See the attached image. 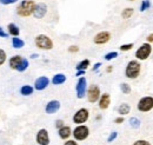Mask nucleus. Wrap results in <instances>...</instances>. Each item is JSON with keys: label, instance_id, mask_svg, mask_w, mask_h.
<instances>
[{"label": "nucleus", "instance_id": "34", "mask_svg": "<svg viewBox=\"0 0 153 145\" xmlns=\"http://www.w3.org/2000/svg\"><path fill=\"white\" fill-rule=\"evenodd\" d=\"M132 145H151L150 144V142H147V141H144V139H139V141H135Z\"/></svg>", "mask_w": 153, "mask_h": 145}, {"label": "nucleus", "instance_id": "36", "mask_svg": "<svg viewBox=\"0 0 153 145\" xmlns=\"http://www.w3.org/2000/svg\"><path fill=\"white\" fill-rule=\"evenodd\" d=\"M8 37H10V34L0 26V38H5V39H6V38H8Z\"/></svg>", "mask_w": 153, "mask_h": 145}, {"label": "nucleus", "instance_id": "25", "mask_svg": "<svg viewBox=\"0 0 153 145\" xmlns=\"http://www.w3.org/2000/svg\"><path fill=\"white\" fill-rule=\"evenodd\" d=\"M133 13H134V10L132 8V7H126V8H124L123 12H121V18L130 19L132 16H133Z\"/></svg>", "mask_w": 153, "mask_h": 145}, {"label": "nucleus", "instance_id": "7", "mask_svg": "<svg viewBox=\"0 0 153 145\" xmlns=\"http://www.w3.org/2000/svg\"><path fill=\"white\" fill-rule=\"evenodd\" d=\"M100 96H101L100 87H99L98 85H96V84L91 85V86L87 89V91H86V97H87V100H88L91 104H94V103H97V102L99 100Z\"/></svg>", "mask_w": 153, "mask_h": 145}, {"label": "nucleus", "instance_id": "37", "mask_svg": "<svg viewBox=\"0 0 153 145\" xmlns=\"http://www.w3.org/2000/svg\"><path fill=\"white\" fill-rule=\"evenodd\" d=\"M125 122V118H124V116H120V117H117L114 119V123L115 124H121V123H124Z\"/></svg>", "mask_w": 153, "mask_h": 145}, {"label": "nucleus", "instance_id": "14", "mask_svg": "<svg viewBox=\"0 0 153 145\" xmlns=\"http://www.w3.org/2000/svg\"><path fill=\"white\" fill-rule=\"evenodd\" d=\"M60 106H61V104H60L59 100H57V99L50 100V102L46 104V106H45V112H46L47 114L57 113L58 111L60 110Z\"/></svg>", "mask_w": 153, "mask_h": 145}, {"label": "nucleus", "instance_id": "38", "mask_svg": "<svg viewBox=\"0 0 153 145\" xmlns=\"http://www.w3.org/2000/svg\"><path fill=\"white\" fill-rule=\"evenodd\" d=\"M64 125H65V124H64V120H62V119H57V120H56V127H57V129H60V127H62Z\"/></svg>", "mask_w": 153, "mask_h": 145}, {"label": "nucleus", "instance_id": "26", "mask_svg": "<svg viewBox=\"0 0 153 145\" xmlns=\"http://www.w3.org/2000/svg\"><path fill=\"white\" fill-rule=\"evenodd\" d=\"M120 90L124 94H130L132 89H131V85H128L127 83H121L120 84Z\"/></svg>", "mask_w": 153, "mask_h": 145}, {"label": "nucleus", "instance_id": "19", "mask_svg": "<svg viewBox=\"0 0 153 145\" xmlns=\"http://www.w3.org/2000/svg\"><path fill=\"white\" fill-rule=\"evenodd\" d=\"M66 75L64 74V73H57L56 75H53V78H52V84L53 85H61V84H64L65 81H66Z\"/></svg>", "mask_w": 153, "mask_h": 145}, {"label": "nucleus", "instance_id": "6", "mask_svg": "<svg viewBox=\"0 0 153 145\" xmlns=\"http://www.w3.org/2000/svg\"><path fill=\"white\" fill-rule=\"evenodd\" d=\"M88 118H90V111L87 109H85V108H81L73 114L72 120L76 125H81V124L86 123L88 120Z\"/></svg>", "mask_w": 153, "mask_h": 145}, {"label": "nucleus", "instance_id": "42", "mask_svg": "<svg viewBox=\"0 0 153 145\" xmlns=\"http://www.w3.org/2000/svg\"><path fill=\"white\" fill-rule=\"evenodd\" d=\"M146 40H147L146 43H150V44H151V43H153V33L149 34V36H147V38H146Z\"/></svg>", "mask_w": 153, "mask_h": 145}, {"label": "nucleus", "instance_id": "3", "mask_svg": "<svg viewBox=\"0 0 153 145\" xmlns=\"http://www.w3.org/2000/svg\"><path fill=\"white\" fill-rule=\"evenodd\" d=\"M34 44L39 50L42 51H51L53 49V40L46 34H38L34 38Z\"/></svg>", "mask_w": 153, "mask_h": 145}, {"label": "nucleus", "instance_id": "28", "mask_svg": "<svg viewBox=\"0 0 153 145\" xmlns=\"http://www.w3.org/2000/svg\"><path fill=\"white\" fill-rule=\"evenodd\" d=\"M151 7V2H150V0H143L141 1V4H140V12H145L146 10H149Z\"/></svg>", "mask_w": 153, "mask_h": 145}, {"label": "nucleus", "instance_id": "40", "mask_svg": "<svg viewBox=\"0 0 153 145\" xmlns=\"http://www.w3.org/2000/svg\"><path fill=\"white\" fill-rule=\"evenodd\" d=\"M85 73H86V71L85 70H78L76 71V77H82V75H85Z\"/></svg>", "mask_w": 153, "mask_h": 145}, {"label": "nucleus", "instance_id": "18", "mask_svg": "<svg viewBox=\"0 0 153 145\" xmlns=\"http://www.w3.org/2000/svg\"><path fill=\"white\" fill-rule=\"evenodd\" d=\"M7 33L10 34V37H19L20 34V28L19 26L14 22H10L7 25Z\"/></svg>", "mask_w": 153, "mask_h": 145}, {"label": "nucleus", "instance_id": "43", "mask_svg": "<svg viewBox=\"0 0 153 145\" xmlns=\"http://www.w3.org/2000/svg\"><path fill=\"white\" fill-rule=\"evenodd\" d=\"M112 71H113V66H107V69H106V72L111 73Z\"/></svg>", "mask_w": 153, "mask_h": 145}, {"label": "nucleus", "instance_id": "11", "mask_svg": "<svg viewBox=\"0 0 153 145\" xmlns=\"http://www.w3.org/2000/svg\"><path fill=\"white\" fill-rule=\"evenodd\" d=\"M111 40V33L108 31H101L98 32L94 38H93V43L96 45H105Z\"/></svg>", "mask_w": 153, "mask_h": 145}, {"label": "nucleus", "instance_id": "31", "mask_svg": "<svg viewBox=\"0 0 153 145\" xmlns=\"http://www.w3.org/2000/svg\"><path fill=\"white\" fill-rule=\"evenodd\" d=\"M7 60V55H6V51L0 49V66H2L5 64V61Z\"/></svg>", "mask_w": 153, "mask_h": 145}, {"label": "nucleus", "instance_id": "41", "mask_svg": "<svg viewBox=\"0 0 153 145\" xmlns=\"http://www.w3.org/2000/svg\"><path fill=\"white\" fill-rule=\"evenodd\" d=\"M100 66H101V63H96V64L93 65V69H92V71H93V72H97V71L100 69Z\"/></svg>", "mask_w": 153, "mask_h": 145}, {"label": "nucleus", "instance_id": "16", "mask_svg": "<svg viewBox=\"0 0 153 145\" xmlns=\"http://www.w3.org/2000/svg\"><path fill=\"white\" fill-rule=\"evenodd\" d=\"M58 135L62 141H67L72 135V129L68 125H64L62 127L58 129Z\"/></svg>", "mask_w": 153, "mask_h": 145}, {"label": "nucleus", "instance_id": "44", "mask_svg": "<svg viewBox=\"0 0 153 145\" xmlns=\"http://www.w3.org/2000/svg\"><path fill=\"white\" fill-rule=\"evenodd\" d=\"M38 57H39L38 53H32V55H31V58H32V59H37Z\"/></svg>", "mask_w": 153, "mask_h": 145}, {"label": "nucleus", "instance_id": "29", "mask_svg": "<svg viewBox=\"0 0 153 145\" xmlns=\"http://www.w3.org/2000/svg\"><path fill=\"white\" fill-rule=\"evenodd\" d=\"M133 47H134V44L130 43V44H123V45H120L119 49H120L121 52H126V51H131Z\"/></svg>", "mask_w": 153, "mask_h": 145}, {"label": "nucleus", "instance_id": "10", "mask_svg": "<svg viewBox=\"0 0 153 145\" xmlns=\"http://www.w3.org/2000/svg\"><path fill=\"white\" fill-rule=\"evenodd\" d=\"M47 13V5L45 2H36L32 16L36 19H42Z\"/></svg>", "mask_w": 153, "mask_h": 145}, {"label": "nucleus", "instance_id": "21", "mask_svg": "<svg viewBox=\"0 0 153 145\" xmlns=\"http://www.w3.org/2000/svg\"><path fill=\"white\" fill-rule=\"evenodd\" d=\"M130 111H131V106H130V104H127V103H123V104H120L119 108H118V113H119L120 116H126V114L130 113Z\"/></svg>", "mask_w": 153, "mask_h": 145}, {"label": "nucleus", "instance_id": "15", "mask_svg": "<svg viewBox=\"0 0 153 145\" xmlns=\"http://www.w3.org/2000/svg\"><path fill=\"white\" fill-rule=\"evenodd\" d=\"M110 105H111V96H110L108 93H102V94L100 96L99 100H98V106H99V109L105 111V110H107L110 108Z\"/></svg>", "mask_w": 153, "mask_h": 145}, {"label": "nucleus", "instance_id": "5", "mask_svg": "<svg viewBox=\"0 0 153 145\" xmlns=\"http://www.w3.org/2000/svg\"><path fill=\"white\" fill-rule=\"evenodd\" d=\"M152 52V46L150 43H144L137 51H135V58L137 60H146Z\"/></svg>", "mask_w": 153, "mask_h": 145}, {"label": "nucleus", "instance_id": "35", "mask_svg": "<svg viewBox=\"0 0 153 145\" xmlns=\"http://www.w3.org/2000/svg\"><path fill=\"white\" fill-rule=\"evenodd\" d=\"M68 52L70 53H76V52H79V47L76 45H72V46L68 47Z\"/></svg>", "mask_w": 153, "mask_h": 145}, {"label": "nucleus", "instance_id": "22", "mask_svg": "<svg viewBox=\"0 0 153 145\" xmlns=\"http://www.w3.org/2000/svg\"><path fill=\"white\" fill-rule=\"evenodd\" d=\"M12 46L14 49H17V50L22 49L25 46V41L21 38H19V37H12Z\"/></svg>", "mask_w": 153, "mask_h": 145}, {"label": "nucleus", "instance_id": "30", "mask_svg": "<svg viewBox=\"0 0 153 145\" xmlns=\"http://www.w3.org/2000/svg\"><path fill=\"white\" fill-rule=\"evenodd\" d=\"M118 52L117 51H112V52H108V53H106L105 55V60H107V61H110V60H112V59H115L117 57H118Z\"/></svg>", "mask_w": 153, "mask_h": 145}, {"label": "nucleus", "instance_id": "9", "mask_svg": "<svg viewBox=\"0 0 153 145\" xmlns=\"http://www.w3.org/2000/svg\"><path fill=\"white\" fill-rule=\"evenodd\" d=\"M76 98L78 99H82L85 96H86V91H87V80L86 78L82 75V77H79L78 79V83H76Z\"/></svg>", "mask_w": 153, "mask_h": 145}, {"label": "nucleus", "instance_id": "12", "mask_svg": "<svg viewBox=\"0 0 153 145\" xmlns=\"http://www.w3.org/2000/svg\"><path fill=\"white\" fill-rule=\"evenodd\" d=\"M36 141L39 145H48L50 144V136H48V131L46 129H40L37 132V137Z\"/></svg>", "mask_w": 153, "mask_h": 145}, {"label": "nucleus", "instance_id": "33", "mask_svg": "<svg viewBox=\"0 0 153 145\" xmlns=\"http://www.w3.org/2000/svg\"><path fill=\"white\" fill-rule=\"evenodd\" d=\"M19 0H0V4L1 5H5V6H8V5H13L16 2H18Z\"/></svg>", "mask_w": 153, "mask_h": 145}, {"label": "nucleus", "instance_id": "17", "mask_svg": "<svg viewBox=\"0 0 153 145\" xmlns=\"http://www.w3.org/2000/svg\"><path fill=\"white\" fill-rule=\"evenodd\" d=\"M22 58H24V57H21L20 55H13V57H11L10 60H8L10 69H12V70H17V67L20 65Z\"/></svg>", "mask_w": 153, "mask_h": 145}, {"label": "nucleus", "instance_id": "2", "mask_svg": "<svg viewBox=\"0 0 153 145\" xmlns=\"http://www.w3.org/2000/svg\"><path fill=\"white\" fill-rule=\"evenodd\" d=\"M141 71V64L139 60L134 59L127 63L126 67H125V77L128 79H137L140 75Z\"/></svg>", "mask_w": 153, "mask_h": 145}, {"label": "nucleus", "instance_id": "39", "mask_svg": "<svg viewBox=\"0 0 153 145\" xmlns=\"http://www.w3.org/2000/svg\"><path fill=\"white\" fill-rule=\"evenodd\" d=\"M64 145H78V143H76L74 139H67Z\"/></svg>", "mask_w": 153, "mask_h": 145}, {"label": "nucleus", "instance_id": "23", "mask_svg": "<svg viewBox=\"0 0 153 145\" xmlns=\"http://www.w3.org/2000/svg\"><path fill=\"white\" fill-rule=\"evenodd\" d=\"M90 65H91L90 59H84V60H81L80 63L76 64V71H78V70H85V71H86V70L88 69Z\"/></svg>", "mask_w": 153, "mask_h": 145}, {"label": "nucleus", "instance_id": "27", "mask_svg": "<svg viewBox=\"0 0 153 145\" xmlns=\"http://www.w3.org/2000/svg\"><path fill=\"white\" fill-rule=\"evenodd\" d=\"M130 125H131V127H133V129H139L140 125H141V122H140L139 118L132 117V118L130 119Z\"/></svg>", "mask_w": 153, "mask_h": 145}, {"label": "nucleus", "instance_id": "32", "mask_svg": "<svg viewBox=\"0 0 153 145\" xmlns=\"http://www.w3.org/2000/svg\"><path fill=\"white\" fill-rule=\"evenodd\" d=\"M117 137H118V132H117V131H112V132L110 133V136L107 137V142H108V143H112Z\"/></svg>", "mask_w": 153, "mask_h": 145}, {"label": "nucleus", "instance_id": "13", "mask_svg": "<svg viewBox=\"0 0 153 145\" xmlns=\"http://www.w3.org/2000/svg\"><path fill=\"white\" fill-rule=\"evenodd\" d=\"M50 83H51V80H50L46 75H41V77H39V78L36 79L33 87H34V90H37V91H42L48 87Z\"/></svg>", "mask_w": 153, "mask_h": 145}, {"label": "nucleus", "instance_id": "24", "mask_svg": "<svg viewBox=\"0 0 153 145\" xmlns=\"http://www.w3.org/2000/svg\"><path fill=\"white\" fill-rule=\"evenodd\" d=\"M28 66H30V61H28V59L22 58V60H21L20 65L17 67V70H16V71H18V72H25V71L28 69Z\"/></svg>", "mask_w": 153, "mask_h": 145}, {"label": "nucleus", "instance_id": "8", "mask_svg": "<svg viewBox=\"0 0 153 145\" xmlns=\"http://www.w3.org/2000/svg\"><path fill=\"white\" fill-rule=\"evenodd\" d=\"M138 110L140 112H149L153 109V97L147 96V97H143L140 98V100L138 102L137 105Z\"/></svg>", "mask_w": 153, "mask_h": 145}, {"label": "nucleus", "instance_id": "1", "mask_svg": "<svg viewBox=\"0 0 153 145\" xmlns=\"http://www.w3.org/2000/svg\"><path fill=\"white\" fill-rule=\"evenodd\" d=\"M34 5H36L34 0H21L16 8V12L21 18H27V17L32 16Z\"/></svg>", "mask_w": 153, "mask_h": 145}, {"label": "nucleus", "instance_id": "20", "mask_svg": "<svg viewBox=\"0 0 153 145\" xmlns=\"http://www.w3.org/2000/svg\"><path fill=\"white\" fill-rule=\"evenodd\" d=\"M34 92V87L31 86V85H22L20 87V94L21 96H25V97H28L31 94H33Z\"/></svg>", "mask_w": 153, "mask_h": 145}, {"label": "nucleus", "instance_id": "45", "mask_svg": "<svg viewBox=\"0 0 153 145\" xmlns=\"http://www.w3.org/2000/svg\"><path fill=\"white\" fill-rule=\"evenodd\" d=\"M128 1H135V0H128Z\"/></svg>", "mask_w": 153, "mask_h": 145}, {"label": "nucleus", "instance_id": "4", "mask_svg": "<svg viewBox=\"0 0 153 145\" xmlns=\"http://www.w3.org/2000/svg\"><path fill=\"white\" fill-rule=\"evenodd\" d=\"M72 136L74 137L76 141H85L90 136V129L88 126H86L85 124H81V125H78V126L72 131Z\"/></svg>", "mask_w": 153, "mask_h": 145}]
</instances>
